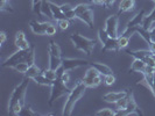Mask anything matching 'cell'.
I'll use <instances>...</instances> for the list:
<instances>
[{"label": "cell", "instance_id": "cell-1", "mask_svg": "<svg viewBox=\"0 0 155 116\" xmlns=\"http://www.w3.org/2000/svg\"><path fill=\"white\" fill-rule=\"evenodd\" d=\"M31 78L26 77L23 78L22 80L14 87V89L12 91L11 95H9V99H8L7 103V109L8 113L11 115H19L22 107L26 105L25 103V95H26V91H27V87L31 83Z\"/></svg>", "mask_w": 155, "mask_h": 116}, {"label": "cell", "instance_id": "cell-2", "mask_svg": "<svg viewBox=\"0 0 155 116\" xmlns=\"http://www.w3.org/2000/svg\"><path fill=\"white\" fill-rule=\"evenodd\" d=\"M87 89L83 81L79 80L77 81L75 86L71 88L70 93L67 95V99H65V102L63 105V110H62V115L64 116H70L74 111V108L76 106V103L78 102V100L84 95L85 91Z\"/></svg>", "mask_w": 155, "mask_h": 116}, {"label": "cell", "instance_id": "cell-3", "mask_svg": "<svg viewBox=\"0 0 155 116\" xmlns=\"http://www.w3.org/2000/svg\"><path fill=\"white\" fill-rule=\"evenodd\" d=\"M70 41L72 42V44L75 46V49H77L79 51L84 52L86 56H91L96 48L97 42L94 39H87L85 36H83L79 33H74L70 35Z\"/></svg>", "mask_w": 155, "mask_h": 116}, {"label": "cell", "instance_id": "cell-4", "mask_svg": "<svg viewBox=\"0 0 155 116\" xmlns=\"http://www.w3.org/2000/svg\"><path fill=\"white\" fill-rule=\"evenodd\" d=\"M51 91H50V96H49V106H53L56 100H58L60 98L68 95L71 91L67 86V83H64L61 78L58 77L53 81V85L50 86Z\"/></svg>", "mask_w": 155, "mask_h": 116}, {"label": "cell", "instance_id": "cell-5", "mask_svg": "<svg viewBox=\"0 0 155 116\" xmlns=\"http://www.w3.org/2000/svg\"><path fill=\"white\" fill-rule=\"evenodd\" d=\"M74 9H75V13H76L78 20L83 21L89 28L92 29L94 26V14H93V11L92 8L90 7V5L79 4V5H76Z\"/></svg>", "mask_w": 155, "mask_h": 116}, {"label": "cell", "instance_id": "cell-6", "mask_svg": "<svg viewBox=\"0 0 155 116\" xmlns=\"http://www.w3.org/2000/svg\"><path fill=\"white\" fill-rule=\"evenodd\" d=\"M82 81L87 88L97 87V86H99L103 83V76L96 67L90 65V67L86 70L84 76L82 78Z\"/></svg>", "mask_w": 155, "mask_h": 116}, {"label": "cell", "instance_id": "cell-7", "mask_svg": "<svg viewBox=\"0 0 155 116\" xmlns=\"http://www.w3.org/2000/svg\"><path fill=\"white\" fill-rule=\"evenodd\" d=\"M29 50H31V49H29ZM29 50H19V49H18L15 52H13L11 56H8L7 58L2 62L1 66H2V67H9V69H12V67H13L14 65H16L18 63L25 62L27 55L29 52Z\"/></svg>", "mask_w": 155, "mask_h": 116}, {"label": "cell", "instance_id": "cell-8", "mask_svg": "<svg viewBox=\"0 0 155 116\" xmlns=\"http://www.w3.org/2000/svg\"><path fill=\"white\" fill-rule=\"evenodd\" d=\"M145 15H146V11L145 9H141L140 12H138L135 15L133 16L132 19L126 23V27H125L124 31L121 35H126V36H132L131 34V30H132L134 27H138V26H142V22H143V19H145Z\"/></svg>", "mask_w": 155, "mask_h": 116}, {"label": "cell", "instance_id": "cell-9", "mask_svg": "<svg viewBox=\"0 0 155 116\" xmlns=\"http://www.w3.org/2000/svg\"><path fill=\"white\" fill-rule=\"evenodd\" d=\"M118 24H119V17L118 14H113V15H110L106 21H105V30L109 34L110 37L112 39H118L119 37V34H118Z\"/></svg>", "mask_w": 155, "mask_h": 116}, {"label": "cell", "instance_id": "cell-10", "mask_svg": "<svg viewBox=\"0 0 155 116\" xmlns=\"http://www.w3.org/2000/svg\"><path fill=\"white\" fill-rule=\"evenodd\" d=\"M90 65V62L86 59H81V58H62V67L65 71L77 69L81 66Z\"/></svg>", "mask_w": 155, "mask_h": 116}, {"label": "cell", "instance_id": "cell-11", "mask_svg": "<svg viewBox=\"0 0 155 116\" xmlns=\"http://www.w3.org/2000/svg\"><path fill=\"white\" fill-rule=\"evenodd\" d=\"M130 93V89H121V91H112L107 92L103 95V100L109 103H116L118 100L123 99L125 96H127Z\"/></svg>", "mask_w": 155, "mask_h": 116}, {"label": "cell", "instance_id": "cell-12", "mask_svg": "<svg viewBox=\"0 0 155 116\" xmlns=\"http://www.w3.org/2000/svg\"><path fill=\"white\" fill-rule=\"evenodd\" d=\"M51 22L49 21H45V22H40L38 20H31L29 21V28L31 29V31L35 34V35H46L47 28L49 27V24Z\"/></svg>", "mask_w": 155, "mask_h": 116}, {"label": "cell", "instance_id": "cell-13", "mask_svg": "<svg viewBox=\"0 0 155 116\" xmlns=\"http://www.w3.org/2000/svg\"><path fill=\"white\" fill-rule=\"evenodd\" d=\"M135 4H137V0H121L120 4H119V8H118V15L119 14H124L126 12H130L133 11L135 7Z\"/></svg>", "mask_w": 155, "mask_h": 116}, {"label": "cell", "instance_id": "cell-14", "mask_svg": "<svg viewBox=\"0 0 155 116\" xmlns=\"http://www.w3.org/2000/svg\"><path fill=\"white\" fill-rule=\"evenodd\" d=\"M130 70L133 71V72H139V73L143 74L146 72V70H147V64L143 62L142 59H140V58H134L132 64H131Z\"/></svg>", "mask_w": 155, "mask_h": 116}, {"label": "cell", "instance_id": "cell-15", "mask_svg": "<svg viewBox=\"0 0 155 116\" xmlns=\"http://www.w3.org/2000/svg\"><path fill=\"white\" fill-rule=\"evenodd\" d=\"M101 51H104V52H106V51H114V52H118V51H119V48H118V39L110 37V39L101 45Z\"/></svg>", "mask_w": 155, "mask_h": 116}, {"label": "cell", "instance_id": "cell-16", "mask_svg": "<svg viewBox=\"0 0 155 116\" xmlns=\"http://www.w3.org/2000/svg\"><path fill=\"white\" fill-rule=\"evenodd\" d=\"M114 105H116L117 115H124L126 113V110H127V107H128V95L123 98V99H120V100H118Z\"/></svg>", "mask_w": 155, "mask_h": 116}, {"label": "cell", "instance_id": "cell-17", "mask_svg": "<svg viewBox=\"0 0 155 116\" xmlns=\"http://www.w3.org/2000/svg\"><path fill=\"white\" fill-rule=\"evenodd\" d=\"M90 65L98 70V71L101 72V74L103 76V77H104V76H106V74H110V73H112V72H113V71H112V69L110 67L109 65H106V64H104V63L91 62V63H90Z\"/></svg>", "mask_w": 155, "mask_h": 116}, {"label": "cell", "instance_id": "cell-18", "mask_svg": "<svg viewBox=\"0 0 155 116\" xmlns=\"http://www.w3.org/2000/svg\"><path fill=\"white\" fill-rule=\"evenodd\" d=\"M49 4H50L51 13H53V17H54L55 21L61 20V19H67V17H65V15H64V13L62 12V9H61V6L56 5V4L51 2V1H49Z\"/></svg>", "mask_w": 155, "mask_h": 116}, {"label": "cell", "instance_id": "cell-19", "mask_svg": "<svg viewBox=\"0 0 155 116\" xmlns=\"http://www.w3.org/2000/svg\"><path fill=\"white\" fill-rule=\"evenodd\" d=\"M61 9H62V12L64 13V15H65V17L68 20H75V19H77L76 13H75V9H74V7L71 5H69V4H63V5H61Z\"/></svg>", "mask_w": 155, "mask_h": 116}, {"label": "cell", "instance_id": "cell-20", "mask_svg": "<svg viewBox=\"0 0 155 116\" xmlns=\"http://www.w3.org/2000/svg\"><path fill=\"white\" fill-rule=\"evenodd\" d=\"M48 55H53L56 57H61V48L55 41H50L49 42V46H48Z\"/></svg>", "mask_w": 155, "mask_h": 116}, {"label": "cell", "instance_id": "cell-21", "mask_svg": "<svg viewBox=\"0 0 155 116\" xmlns=\"http://www.w3.org/2000/svg\"><path fill=\"white\" fill-rule=\"evenodd\" d=\"M15 48L19 50H29L31 49V43L27 39H14Z\"/></svg>", "mask_w": 155, "mask_h": 116}, {"label": "cell", "instance_id": "cell-22", "mask_svg": "<svg viewBox=\"0 0 155 116\" xmlns=\"http://www.w3.org/2000/svg\"><path fill=\"white\" fill-rule=\"evenodd\" d=\"M31 80H33V81H35V83L40 86H48V87H50V86L53 85V81H51V80H49L47 77H45L42 73L39 74V76H36L35 78H33Z\"/></svg>", "mask_w": 155, "mask_h": 116}, {"label": "cell", "instance_id": "cell-23", "mask_svg": "<svg viewBox=\"0 0 155 116\" xmlns=\"http://www.w3.org/2000/svg\"><path fill=\"white\" fill-rule=\"evenodd\" d=\"M41 73H42V70L40 69L36 64H34V65L29 66V69H28V71H27L26 76H27V77H29L31 79H33V78H35L36 76L41 74Z\"/></svg>", "mask_w": 155, "mask_h": 116}, {"label": "cell", "instance_id": "cell-24", "mask_svg": "<svg viewBox=\"0 0 155 116\" xmlns=\"http://www.w3.org/2000/svg\"><path fill=\"white\" fill-rule=\"evenodd\" d=\"M42 14H43V16H48L49 19H54L53 17V13H51V8H50L49 0H42Z\"/></svg>", "mask_w": 155, "mask_h": 116}, {"label": "cell", "instance_id": "cell-25", "mask_svg": "<svg viewBox=\"0 0 155 116\" xmlns=\"http://www.w3.org/2000/svg\"><path fill=\"white\" fill-rule=\"evenodd\" d=\"M118 48H119V51L125 49L126 46L128 45L130 43V39H131V36H126V35H120L118 37Z\"/></svg>", "mask_w": 155, "mask_h": 116}, {"label": "cell", "instance_id": "cell-26", "mask_svg": "<svg viewBox=\"0 0 155 116\" xmlns=\"http://www.w3.org/2000/svg\"><path fill=\"white\" fill-rule=\"evenodd\" d=\"M42 74L47 77L49 80H51V81H54L55 79H57L58 78V74H57V70H53L50 69V67H48V69H45L42 71Z\"/></svg>", "mask_w": 155, "mask_h": 116}, {"label": "cell", "instance_id": "cell-27", "mask_svg": "<svg viewBox=\"0 0 155 116\" xmlns=\"http://www.w3.org/2000/svg\"><path fill=\"white\" fill-rule=\"evenodd\" d=\"M33 12L39 16H43L42 14V0H31Z\"/></svg>", "mask_w": 155, "mask_h": 116}, {"label": "cell", "instance_id": "cell-28", "mask_svg": "<svg viewBox=\"0 0 155 116\" xmlns=\"http://www.w3.org/2000/svg\"><path fill=\"white\" fill-rule=\"evenodd\" d=\"M96 116H114L117 115V110L116 109H111V108H101L98 111L94 113Z\"/></svg>", "mask_w": 155, "mask_h": 116}, {"label": "cell", "instance_id": "cell-29", "mask_svg": "<svg viewBox=\"0 0 155 116\" xmlns=\"http://www.w3.org/2000/svg\"><path fill=\"white\" fill-rule=\"evenodd\" d=\"M13 70H15L16 72H19V73H23V74H26L27 73V71L29 69V65H28V63L26 62H21V63H18L16 65H14Z\"/></svg>", "mask_w": 155, "mask_h": 116}, {"label": "cell", "instance_id": "cell-30", "mask_svg": "<svg viewBox=\"0 0 155 116\" xmlns=\"http://www.w3.org/2000/svg\"><path fill=\"white\" fill-rule=\"evenodd\" d=\"M19 115L20 116H36V115H40V114L35 113V111L31 108V106H26V105H25Z\"/></svg>", "mask_w": 155, "mask_h": 116}, {"label": "cell", "instance_id": "cell-31", "mask_svg": "<svg viewBox=\"0 0 155 116\" xmlns=\"http://www.w3.org/2000/svg\"><path fill=\"white\" fill-rule=\"evenodd\" d=\"M25 62L28 63L29 66H31V65L35 64V46H31V50H29V52H28V55H27Z\"/></svg>", "mask_w": 155, "mask_h": 116}, {"label": "cell", "instance_id": "cell-32", "mask_svg": "<svg viewBox=\"0 0 155 116\" xmlns=\"http://www.w3.org/2000/svg\"><path fill=\"white\" fill-rule=\"evenodd\" d=\"M98 39H99L101 44L103 45V44H104V43L110 39V36H109V34L106 33L105 29H99V30H98Z\"/></svg>", "mask_w": 155, "mask_h": 116}, {"label": "cell", "instance_id": "cell-33", "mask_svg": "<svg viewBox=\"0 0 155 116\" xmlns=\"http://www.w3.org/2000/svg\"><path fill=\"white\" fill-rule=\"evenodd\" d=\"M56 22H57V26L61 30H67L70 26V20H68V19H61V20H57Z\"/></svg>", "mask_w": 155, "mask_h": 116}, {"label": "cell", "instance_id": "cell-34", "mask_svg": "<svg viewBox=\"0 0 155 116\" xmlns=\"http://www.w3.org/2000/svg\"><path fill=\"white\" fill-rule=\"evenodd\" d=\"M116 83V77L113 73H110V74H106L104 76V84L106 86H112Z\"/></svg>", "mask_w": 155, "mask_h": 116}, {"label": "cell", "instance_id": "cell-35", "mask_svg": "<svg viewBox=\"0 0 155 116\" xmlns=\"http://www.w3.org/2000/svg\"><path fill=\"white\" fill-rule=\"evenodd\" d=\"M56 31H57V29H56V26L51 22L50 24H49V27L47 28L46 35H47V36H54L55 34H56Z\"/></svg>", "mask_w": 155, "mask_h": 116}, {"label": "cell", "instance_id": "cell-36", "mask_svg": "<svg viewBox=\"0 0 155 116\" xmlns=\"http://www.w3.org/2000/svg\"><path fill=\"white\" fill-rule=\"evenodd\" d=\"M60 78L62 79V80H63V81H64V83H67V84H68V83H69V81H70V74H69V71H64V72H63L62 74L60 76Z\"/></svg>", "mask_w": 155, "mask_h": 116}, {"label": "cell", "instance_id": "cell-37", "mask_svg": "<svg viewBox=\"0 0 155 116\" xmlns=\"http://www.w3.org/2000/svg\"><path fill=\"white\" fill-rule=\"evenodd\" d=\"M6 39H7V35H6V33H5V31H1V33H0V44H1V45H2V44H5Z\"/></svg>", "mask_w": 155, "mask_h": 116}, {"label": "cell", "instance_id": "cell-38", "mask_svg": "<svg viewBox=\"0 0 155 116\" xmlns=\"http://www.w3.org/2000/svg\"><path fill=\"white\" fill-rule=\"evenodd\" d=\"M114 1H116V0H104L103 6H104L105 8H110L113 4H114Z\"/></svg>", "mask_w": 155, "mask_h": 116}, {"label": "cell", "instance_id": "cell-39", "mask_svg": "<svg viewBox=\"0 0 155 116\" xmlns=\"http://www.w3.org/2000/svg\"><path fill=\"white\" fill-rule=\"evenodd\" d=\"M147 30H148V31H150V33L155 30V20H153L152 22L149 23V26H148Z\"/></svg>", "mask_w": 155, "mask_h": 116}, {"label": "cell", "instance_id": "cell-40", "mask_svg": "<svg viewBox=\"0 0 155 116\" xmlns=\"http://www.w3.org/2000/svg\"><path fill=\"white\" fill-rule=\"evenodd\" d=\"M153 1H154V2H155V0H153Z\"/></svg>", "mask_w": 155, "mask_h": 116}, {"label": "cell", "instance_id": "cell-41", "mask_svg": "<svg viewBox=\"0 0 155 116\" xmlns=\"http://www.w3.org/2000/svg\"><path fill=\"white\" fill-rule=\"evenodd\" d=\"M8 1H9V0H8Z\"/></svg>", "mask_w": 155, "mask_h": 116}]
</instances>
